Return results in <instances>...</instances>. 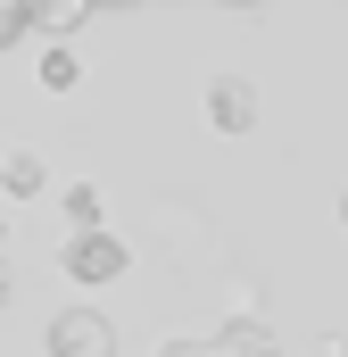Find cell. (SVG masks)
Listing matches in <instances>:
<instances>
[{"label": "cell", "instance_id": "cell-1", "mask_svg": "<svg viewBox=\"0 0 348 357\" xmlns=\"http://www.w3.org/2000/svg\"><path fill=\"white\" fill-rule=\"evenodd\" d=\"M158 357H274V333L265 324H224V333H199V341H166Z\"/></svg>", "mask_w": 348, "mask_h": 357}, {"label": "cell", "instance_id": "cell-7", "mask_svg": "<svg viewBox=\"0 0 348 357\" xmlns=\"http://www.w3.org/2000/svg\"><path fill=\"white\" fill-rule=\"evenodd\" d=\"M0 183H8V191H42V158L8 150V158H0Z\"/></svg>", "mask_w": 348, "mask_h": 357}, {"label": "cell", "instance_id": "cell-4", "mask_svg": "<svg viewBox=\"0 0 348 357\" xmlns=\"http://www.w3.org/2000/svg\"><path fill=\"white\" fill-rule=\"evenodd\" d=\"M207 116H216V133H249V125H258V84L216 75V84H207Z\"/></svg>", "mask_w": 348, "mask_h": 357}, {"label": "cell", "instance_id": "cell-10", "mask_svg": "<svg viewBox=\"0 0 348 357\" xmlns=\"http://www.w3.org/2000/svg\"><path fill=\"white\" fill-rule=\"evenodd\" d=\"M0 299H8V266H0Z\"/></svg>", "mask_w": 348, "mask_h": 357}, {"label": "cell", "instance_id": "cell-3", "mask_svg": "<svg viewBox=\"0 0 348 357\" xmlns=\"http://www.w3.org/2000/svg\"><path fill=\"white\" fill-rule=\"evenodd\" d=\"M67 274H75V282H116V274H125V241H116V233H75V241H67Z\"/></svg>", "mask_w": 348, "mask_h": 357}, {"label": "cell", "instance_id": "cell-12", "mask_svg": "<svg viewBox=\"0 0 348 357\" xmlns=\"http://www.w3.org/2000/svg\"><path fill=\"white\" fill-rule=\"evenodd\" d=\"M340 216H348V199H340Z\"/></svg>", "mask_w": 348, "mask_h": 357}, {"label": "cell", "instance_id": "cell-5", "mask_svg": "<svg viewBox=\"0 0 348 357\" xmlns=\"http://www.w3.org/2000/svg\"><path fill=\"white\" fill-rule=\"evenodd\" d=\"M25 17H33V25H50V33H75V25L91 17V0H25Z\"/></svg>", "mask_w": 348, "mask_h": 357}, {"label": "cell", "instance_id": "cell-2", "mask_svg": "<svg viewBox=\"0 0 348 357\" xmlns=\"http://www.w3.org/2000/svg\"><path fill=\"white\" fill-rule=\"evenodd\" d=\"M50 357H116V333H108V316H91V307H67V316L50 324Z\"/></svg>", "mask_w": 348, "mask_h": 357}, {"label": "cell", "instance_id": "cell-9", "mask_svg": "<svg viewBox=\"0 0 348 357\" xmlns=\"http://www.w3.org/2000/svg\"><path fill=\"white\" fill-rule=\"evenodd\" d=\"M25 25H33V17H25V0H0V42H17Z\"/></svg>", "mask_w": 348, "mask_h": 357}, {"label": "cell", "instance_id": "cell-8", "mask_svg": "<svg viewBox=\"0 0 348 357\" xmlns=\"http://www.w3.org/2000/svg\"><path fill=\"white\" fill-rule=\"evenodd\" d=\"M67 216H75V233H100V191H91V183L67 191Z\"/></svg>", "mask_w": 348, "mask_h": 357}, {"label": "cell", "instance_id": "cell-6", "mask_svg": "<svg viewBox=\"0 0 348 357\" xmlns=\"http://www.w3.org/2000/svg\"><path fill=\"white\" fill-rule=\"evenodd\" d=\"M42 84H50V91H75V84H84V59H75V50H42Z\"/></svg>", "mask_w": 348, "mask_h": 357}, {"label": "cell", "instance_id": "cell-11", "mask_svg": "<svg viewBox=\"0 0 348 357\" xmlns=\"http://www.w3.org/2000/svg\"><path fill=\"white\" fill-rule=\"evenodd\" d=\"M324 357H348V349H324Z\"/></svg>", "mask_w": 348, "mask_h": 357}]
</instances>
